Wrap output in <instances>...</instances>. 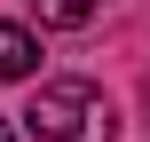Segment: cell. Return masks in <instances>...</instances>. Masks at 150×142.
<instances>
[{"mask_svg": "<svg viewBox=\"0 0 150 142\" xmlns=\"http://www.w3.org/2000/svg\"><path fill=\"white\" fill-rule=\"evenodd\" d=\"M24 126L40 142H111L119 134V111H111V95H103L95 79H47V87L32 95Z\"/></svg>", "mask_w": 150, "mask_h": 142, "instance_id": "obj_1", "label": "cell"}, {"mask_svg": "<svg viewBox=\"0 0 150 142\" xmlns=\"http://www.w3.org/2000/svg\"><path fill=\"white\" fill-rule=\"evenodd\" d=\"M32 71H40V40L24 24H0V87L8 79H32Z\"/></svg>", "mask_w": 150, "mask_h": 142, "instance_id": "obj_2", "label": "cell"}, {"mask_svg": "<svg viewBox=\"0 0 150 142\" xmlns=\"http://www.w3.org/2000/svg\"><path fill=\"white\" fill-rule=\"evenodd\" d=\"M32 8H40V24H87L103 0H32Z\"/></svg>", "mask_w": 150, "mask_h": 142, "instance_id": "obj_3", "label": "cell"}, {"mask_svg": "<svg viewBox=\"0 0 150 142\" xmlns=\"http://www.w3.org/2000/svg\"><path fill=\"white\" fill-rule=\"evenodd\" d=\"M0 142H16V126H8V119H0Z\"/></svg>", "mask_w": 150, "mask_h": 142, "instance_id": "obj_4", "label": "cell"}, {"mask_svg": "<svg viewBox=\"0 0 150 142\" xmlns=\"http://www.w3.org/2000/svg\"><path fill=\"white\" fill-rule=\"evenodd\" d=\"M142 111H150V79H142Z\"/></svg>", "mask_w": 150, "mask_h": 142, "instance_id": "obj_5", "label": "cell"}]
</instances>
